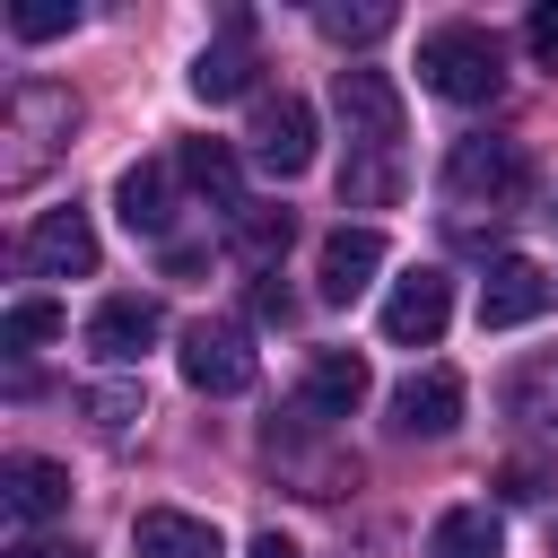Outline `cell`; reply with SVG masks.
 Masks as SVG:
<instances>
[{
	"label": "cell",
	"instance_id": "6da1fadb",
	"mask_svg": "<svg viewBox=\"0 0 558 558\" xmlns=\"http://www.w3.org/2000/svg\"><path fill=\"white\" fill-rule=\"evenodd\" d=\"M418 78H427V96H445V105H497V87H506V44H497L488 26H471V17L427 26V35H418Z\"/></svg>",
	"mask_w": 558,
	"mask_h": 558
},
{
	"label": "cell",
	"instance_id": "7a4b0ae2",
	"mask_svg": "<svg viewBox=\"0 0 558 558\" xmlns=\"http://www.w3.org/2000/svg\"><path fill=\"white\" fill-rule=\"evenodd\" d=\"M0 131H9V148H0V183H9V192H26V183L61 157V140L78 131V105H70V87H52V78H17V87H9Z\"/></svg>",
	"mask_w": 558,
	"mask_h": 558
},
{
	"label": "cell",
	"instance_id": "3957f363",
	"mask_svg": "<svg viewBox=\"0 0 558 558\" xmlns=\"http://www.w3.org/2000/svg\"><path fill=\"white\" fill-rule=\"evenodd\" d=\"M445 192H453L462 209H514V201L532 192L523 140H462V148L445 157Z\"/></svg>",
	"mask_w": 558,
	"mask_h": 558
},
{
	"label": "cell",
	"instance_id": "277c9868",
	"mask_svg": "<svg viewBox=\"0 0 558 558\" xmlns=\"http://www.w3.org/2000/svg\"><path fill=\"white\" fill-rule=\"evenodd\" d=\"M174 366H183V384L192 392H209V401H227V392H253V375H262V357H253V340L235 331V323H183V349H174Z\"/></svg>",
	"mask_w": 558,
	"mask_h": 558
},
{
	"label": "cell",
	"instance_id": "5b68a950",
	"mask_svg": "<svg viewBox=\"0 0 558 558\" xmlns=\"http://www.w3.org/2000/svg\"><path fill=\"white\" fill-rule=\"evenodd\" d=\"M17 270H26V279H87V270H96V227H87V209H78V201L44 209V218L17 235Z\"/></svg>",
	"mask_w": 558,
	"mask_h": 558
},
{
	"label": "cell",
	"instance_id": "8992f818",
	"mask_svg": "<svg viewBox=\"0 0 558 558\" xmlns=\"http://www.w3.org/2000/svg\"><path fill=\"white\" fill-rule=\"evenodd\" d=\"M453 323V279L445 270H401L392 296H384V340L392 349H436Z\"/></svg>",
	"mask_w": 558,
	"mask_h": 558
},
{
	"label": "cell",
	"instance_id": "52a82bcc",
	"mask_svg": "<svg viewBox=\"0 0 558 558\" xmlns=\"http://www.w3.org/2000/svg\"><path fill=\"white\" fill-rule=\"evenodd\" d=\"M331 105L349 122V148H401V87L384 70H340L331 78Z\"/></svg>",
	"mask_w": 558,
	"mask_h": 558
},
{
	"label": "cell",
	"instance_id": "ba28073f",
	"mask_svg": "<svg viewBox=\"0 0 558 558\" xmlns=\"http://www.w3.org/2000/svg\"><path fill=\"white\" fill-rule=\"evenodd\" d=\"M549 296H558V279H549L541 262L506 253V262H488V279H480V331H514V323L549 314Z\"/></svg>",
	"mask_w": 558,
	"mask_h": 558
},
{
	"label": "cell",
	"instance_id": "9c48e42d",
	"mask_svg": "<svg viewBox=\"0 0 558 558\" xmlns=\"http://www.w3.org/2000/svg\"><path fill=\"white\" fill-rule=\"evenodd\" d=\"M157 331H166L157 296H105V305L87 314V357H96V366H140V357L157 349Z\"/></svg>",
	"mask_w": 558,
	"mask_h": 558
},
{
	"label": "cell",
	"instance_id": "30bf717a",
	"mask_svg": "<svg viewBox=\"0 0 558 558\" xmlns=\"http://www.w3.org/2000/svg\"><path fill=\"white\" fill-rule=\"evenodd\" d=\"M253 166L279 174V183L314 166V105H305V96H270V105L253 113Z\"/></svg>",
	"mask_w": 558,
	"mask_h": 558
},
{
	"label": "cell",
	"instance_id": "8fae6325",
	"mask_svg": "<svg viewBox=\"0 0 558 558\" xmlns=\"http://www.w3.org/2000/svg\"><path fill=\"white\" fill-rule=\"evenodd\" d=\"M384 270V235L375 227H331L323 235V262H314V296L323 305H357Z\"/></svg>",
	"mask_w": 558,
	"mask_h": 558
},
{
	"label": "cell",
	"instance_id": "7c38bea8",
	"mask_svg": "<svg viewBox=\"0 0 558 558\" xmlns=\"http://www.w3.org/2000/svg\"><path fill=\"white\" fill-rule=\"evenodd\" d=\"M462 427V375L453 366H418L392 384V436H453Z\"/></svg>",
	"mask_w": 558,
	"mask_h": 558
},
{
	"label": "cell",
	"instance_id": "4fadbf2b",
	"mask_svg": "<svg viewBox=\"0 0 558 558\" xmlns=\"http://www.w3.org/2000/svg\"><path fill=\"white\" fill-rule=\"evenodd\" d=\"M0 506H9V523H52V514H70V471L52 453H9L0 462Z\"/></svg>",
	"mask_w": 558,
	"mask_h": 558
},
{
	"label": "cell",
	"instance_id": "5bb4252c",
	"mask_svg": "<svg viewBox=\"0 0 558 558\" xmlns=\"http://www.w3.org/2000/svg\"><path fill=\"white\" fill-rule=\"evenodd\" d=\"M174 174H183V183H192L227 227L253 209V201H244V166H235V148H227V140H183V148H174Z\"/></svg>",
	"mask_w": 558,
	"mask_h": 558
},
{
	"label": "cell",
	"instance_id": "9a60e30c",
	"mask_svg": "<svg viewBox=\"0 0 558 558\" xmlns=\"http://www.w3.org/2000/svg\"><path fill=\"white\" fill-rule=\"evenodd\" d=\"M131 549H140V558H227L218 523H209V514H183V506H148V514L131 523Z\"/></svg>",
	"mask_w": 558,
	"mask_h": 558
},
{
	"label": "cell",
	"instance_id": "2e32d148",
	"mask_svg": "<svg viewBox=\"0 0 558 558\" xmlns=\"http://www.w3.org/2000/svg\"><path fill=\"white\" fill-rule=\"evenodd\" d=\"M366 401V357L357 349H314L305 357V418H349Z\"/></svg>",
	"mask_w": 558,
	"mask_h": 558
},
{
	"label": "cell",
	"instance_id": "e0dca14e",
	"mask_svg": "<svg viewBox=\"0 0 558 558\" xmlns=\"http://www.w3.org/2000/svg\"><path fill=\"white\" fill-rule=\"evenodd\" d=\"M166 183H174V166H157V157L122 166V183H113V209H122V227H131V235H148V244H166V227H174V209H166Z\"/></svg>",
	"mask_w": 558,
	"mask_h": 558
},
{
	"label": "cell",
	"instance_id": "ac0fdd59",
	"mask_svg": "<svg viewBox=\"0 0 558 558\" xmlns=\"http://www.w3.org/2000/svg\"><path fill=\"white\" fill-rule=\"evenodd\" d=\"M244 87H253V44H244V17H227V44H209L192 61V96L201 105H235Z\"/></svg>",
	"mask_w": 558,
	"mask_h": 558
},
{
	"label": "cell",
	"instance_id": "d6986e66",
	"mask_svg": "<svg viewBox=\"0 0 558 558\" xmlns=\"http://www.w3.org/2000/svg\"><path fill=\"white\" fill-rule=\"evenodd\" d=\"M497 549H506V523L488 506H445L427 532V558H497Z\"/></svg>",
	"mask_w": 558,
	"mask_h": 558
},
{
	"label": "cell",
	"instance_id": "ffe728a7",
	"mask_svg": "<svg viewBox=\"0 0 558 558\" xmlns=\"http://www.w3.org/2000/svg\"><path fill=\"white\" fill-rule=\"evenodd\" d=\"M506 410L523 427H558V349H532L514 375H506Z\"/></svg>",
	"mask_w": 558,
	"mask_h": 558
},
{
	"label": "cell",
	"instance_id": "44dd1931",
	"mask_svg": "<svg viewBox=\"0 0 558 558\" xmlns=\"http://www.w3.org/2000/svg\"><path fill=\"white\" fill-rule=\"evenodd\" d=\"M392 192H401L392 148H349V166H340V201H349V209H384Z\"/></svg>",
	"mask_w": 558,
	"mask_h": 558
},
{
	"label": "cell",
	"instance_id": "7402d4cb",
	"mask_svg": "<svg viewBox=\"0 0 558 558\" xmlns=\"http://www.w3.org/2000/svg\"><path fill=\"white\" fill-rule=\"evenodd\" d=\"M61 331H70V314H61L52 296H17V305L0 314V349H9V357L44 349V340H61Z\"/></svg>",
	"mask_w": 558,
	"mask_h": 558
},
{
	"label": "cell",
	"instance_id": "603a6c76",
	"mask_svg": "<svg viewBox=\"0 0 558 558\" xmlns=\"http://www.w3.org/2000/svg\"><path fill=\"white\" fill-rule=\"evenodd\" d=\"M288 235H296L288 209H244V218H235V253H244L253 270H270V262L288 253Z\"/></svg>",
	"mask_w": 558,
	"mask_h": 558
},
{
	"label": "cell",
	"instance_id": "cb8c5ba5",
	"mask_svg": "<svg viewBox=\"0 0 558 558\" xmlns=\"http://www.w3.org/2000/svg\"><path fill=\"white\" fill-rule=\"evenodd\" d=\"M78 26V0H17L9 9V35L17 44H52V35H70Z\"/></svg>",
	"mask_w": 558,
	"mask_h": 558
},
{
	"label": "cell",
	"instance_id": "d4e9b609",
	"mask_svg": "<svg viewBox=\"0 0 558 558\" xmlns=\"http://www.w3.org/2000/svg\"><path fill=\"white\" fill-rule=\"evenodd\" d=\"M549 488H558V471H549L541 453H514V462H497V497H506V506H541Z\"/></svg>",
	"mask_w": 558,
	"mask_h": 558
},
{
	"label": "cell",
	"instance_id": "484cf974",
	"mask_svg": "<svg viewBox=\"0 0 558 558\" xmlns=\"http://www.w3.org/2000/svg\"><path fill=\"white\" fill-rule=\"evenodd\" d=\"M314 26H323L331 44H384V35H392V9H323Z\"/></svg>",
	"mask_w": 558,
	"mask_h": 558
},
{
	"label": "cell",
	"instance_id": "4316f807",
	"mask_svg": "<svg viewBox=\"0 0 558 558\" xmlns=\"http://www.w3.org/2000/svg\"><path fill=\"white\" fill-rule=\"evenodd\" d=\"M87 410H96V427H131L140 418V384H105V392H87Z\"/></svg>",
	"mask_w": 558,
	"mask_h": 558
},
{
	"label": "cell",
	"instance_id": "83f0119b",
	"mask_svg": "<svg viewBox=\"0 0 558 558\" xmlns=\"http://www.w3.org/2000/svg\"><path fill=\"white\" fill-rule=\"evenodd\" d=\"M523 44H532V61H541V70H558V0H541V9L523 17Z\"/></svg>",
	"mask_w": 558,
	"mask_h": 558
},
{
	"label": "cell",
	"instance_id": "f1b7e54d",
	"mask_svg": "<svg viewBox=\"0 0 558 558\" xmlns=\"http://www.w3.org/2000/svg\"><path fill=\"white\" fill-rule=\"evenodd\" d=\"M253 314H262V323H288V288L262 279V288H253Z\"/></svg>",
	"mask_w": 558,
	"mask_h": 558
},
{
	"label": "cell",
	"instance_id": "f546056e",
	"mask_svg": "<svg viewBox=\"0 0 558 558\" xmlns=\"http://www.w3.org/2000/svg\"><path fill=\"white\" fill-rule=\"evenodd\" d=\"M9 558H87V549H78V541H17Z\"/></svg>",
	"mask_w": 558,
	"mask_h": 558
},
{
	"label": "cell",
	"instance_id": "4dcf8cb0",
	"mask_svg": "<svg viewBox=\"0 0 558 558\" xmlns=\"http://www.w3.org/2000/svg\"><path fill=\"white\" fill-rule=\"evenodd\" d=\"M244 558H296V541H288V532H262V541H253Z\"/></svg>",
	"mask_w": 558,
	"mask_h": 558
}]
</instances>
